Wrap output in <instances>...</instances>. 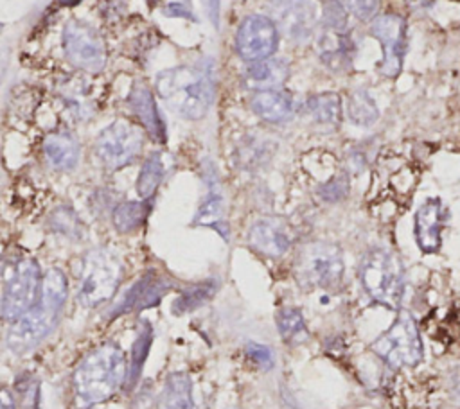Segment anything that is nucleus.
Wrapping results in <instances>:
<instances>
[{
  "instance_id": "1",
  "label": "nucleus",
  "mask_w": 460,
  "mask_h": 409,
  "mask_svg": "<svg viewBox=\"0 0 460 409\" xmlns=\"http://www.w3.org/2000/svg\"><path fill=\"white\" fill-rule=\"evenodd\" d=\"M126 380V355L115 343L90 352L74 373V391L83 405L104 402Z\"/></svg>"
},
{
  "instance_id": "2",
  "label": "nucleus",
  "mask_w": 460,
  "mask_h": 409,
  "mask_svg": "<svg viewBox=\"0 0 460 409\" xmlns=\"http://www.w3.org/2000/svg\"><path fill=\"white\" fill-rule=\"evenodd\" d=\"M158 95L180 117L198 120L205 117L214 99V79L208 68L176 66L156 75Z\"/></svg>"
},
{
  "instance_id": "3",
  "label": "nucleus",
  "mask_w": 460,
  "mask_h": 409,
  "mask_svg": "<svg viewBox=\"0 0 460 409\" xmlns=\"http://www.w3.org/2000/svg\"><path fill=\"white\" fill-rule=\"evenodd\" d=\"M359 282L370 300L386 307L399 309L406 291V273L401 258L383 248L368 249L359 262Z\"/></svg>"
},
{
  "instance_id": "4",
  "label": "nucleus",
  "mask_w": 460,
  "mask_h": 409,
  "mask_svg": "<svg viewBox=\"0 0 460 409\" xmlns=\"http://www.w3.org/2000/svg\"><path fill=\"white\" fill-rule=\"evenodd\" d=\"M372 352L390 368H413L424 357V343L413 316L401 310L395 321L370 344Z\"/></svg>"
},
{
  "instance_id": "5",
  "label": "nucleus",
  "mask_w": 460,
  "mask_h": 409,
  "mask_svg": "<svg viewBox=\"0 0 460 409\" xmlns=\"http://www.w3.org/2000/svg\"><path fill=\"white\" fill-rule=\"evenodd\" d=\"M343 255L332 242H313L305 246L295 264V276L309 289H334L343 280Z\"/></svg>"
},
{
  "instance_id": "6",
  "label": "nucleus",
  "mask_w": 460,
  "mask_h": 409,
  "mask_svg": "<svg viewBox=\"0 0 460 409\" xmlns=\"http://www.w3.org/2000/svg\"><path fill=\"white\" fill-rule=\"evenodd\" d=\"M122 267L115 253L108 249H93L84 257L83 274L79 283V303L83 307H97L99 303L108 301L119 283H120Z\"/></svg>"
},
{
  "instance_id": "7",
  "label": "nucleus",
  "mask_w": 460,
  "mask_h": 409,
  "mask_svg": "<svg viewBox=\"0 0 460 409\" xmlns=\"http://www.w3.org/2000/svg\"><path fill=\"white\" fill-rule=\"evenodd\" d=\"M2 280V316L5 319H16L27 312L38 298L41 280L40 267L32 258H18L4 267Z\"/></svg>"
},
{
  "instance_id": "8",
  "label": "nucleus",
  "mask_w": 460,
  "mask_h": 409,
  "mask_svg": "<svg viewBox=\"0 0 460 409\" xmlns=\"http://www.w3.org/2000/svg\"><path fill=\"white\" fill-rule=\"evenodd\" d=\"M63 305L38 296L34 305L14 319L7 332V346L13 353H27L38 346L58 325Z\"/></svg>"
},
{
  "instance_id": "9",
  "label": "nucleus",
  "mask_w": 460,
  "mask_h": 409,
  "mask_svg": "<svg viewBox=\"0 0 460 409\" xmlns=\"http://www.w3.org/2000/svg\"><path fill=\"white\" fill-rule=\"evenodd\" d=\"M144 135L133 124L117 120L104 127L95 140V154L101 163L111 170L129 165L140 152Z\"/></svg>"
},
{
  "instance_id": "10",
  "label": "nucleus",
  "mask_w": 460,
  "mask_h": 409,
  "mask_svg": "<svg viewBox=\"0 0 460 409\" xmlns=\"http://www.w3.org/2000/svg\"><path fill=\"white\" fill-rule=\"evenodd\" d=\"M65 56L72 66L84 72H99L104 66V43L99 32L79 22L72 20L63 30Z\"/></svg>"
},
{
  "instance_id": "11",
  "label": "nucleus",
  "mask_w": 460,
  "mask_h": 409,
  "mask_svg": "<svg viewBox=\"0 0 460 409\" xmlns=\"http://www.w3.org/2000/svg\"><path fill=\"white\" fill-rule=\"evenodd\" d=\"M279 47V29L270 16L250 14L235 32V48L241 59L253 63L271 57Z\"/></svg>"
},
{
  "instance_id": "12",
  "label": "nucleus",
  "mask_w": 460,
  "mask_h": 409,
  "mask_svg": "<svg viewBox=\"0 0 460 409\" xmlns=\"http://www.w3.org/2000/svg\"><path fill=\"white\" fill-rule=\"evenodd\" d=\"M370 34L379 41L385 54L377 72L385 77H397L406 54V22L399 14H381L370 25Z\"/></svg>"
},
{
  "instance_id": "13",
  "label": "nucleus",
  "mask_w": 460,
  "mask_h": 409,
  "mask_svg": "<svg viewBox=\"0 0 460 409\" xmlns=\"http://www.w3.org/2000/svg\"><path fill=\"white\" fill-rule=\"evenodd\" d=\"M270 9L277 29L296 43H302L311 38L316 22L318 11L313 0H270Z\"/></svg>"
},
{
  "instance_id": "14",
  "label": "nucleus",
  "mask_w": 460,
  "mask_h": 409,
  "mask_svg": "<svg viewBox=\"0 0 460 409\" xmlns=\"http://www.w3.org/2000/svg\"><path fill=\"white\" fill-rule=\"evenodd\" d=\"M171 287L172 285L167 278H164L156 271H147L111 307L110 318H117L120 314L133 312V310L151 309L160 303V300L171 291Z\"/></svg>"
},
{
  "instance_id": "15",
  "label": "nucleus",
  "mask_w": 460,
  "mask_h": 409,
  "mask_svg": "<svg viewBox=\"0 0 460 409\" xmlns=\"http://www.w3.org/2000/svg\"><path fill=\"white\" fill-rule=\"evenodd\" d=\"M248 244L253 251L264 257H282L293 244V235L288 222L280 217H262L248 230Z\"/></svg>"
},
{
  "instance_id": "16",
  "label": "nucleus",
  "mask_w": 460,
  "mask_h": 409,
  "mask_svg": "<svg viewBox=\"0 0 460 409\" xmlns=\"http://www.w3.org/2000/svg\"><path fill=\"white\" fill-rule=\"evenodd\" d=\"M446 208L438 197L426 199L415 213V242L422 253H437L442 244V230L446 226Z\"/></svg>"
},
{
  "instance_id": "17",
  "label": "nucleus",
  "mask_w": 460,
  "mask_h": 409,
  "mask_svg": "<svg viewBox=\"0 0 460 409\" xmlns=\"http://www.w3.org/2000/svg\"><path fill=\"white\" fill-rule=\"evenodd\" d=\"M320 61L334 74H343L354 61V41L345 30L323 29L316 39Z\"/></svg>"
},
{
  "instance_id": "18",
  "label": "nucleus",
  "mask_w": 460,
  "mask_h": 409,
  "mask_svg": "<svg viewBox=\"0 0 460 409\" xmlns=\"http://www.w3.org/2000/svg\"><path fill=\"white\" fill-rule=\"evenodd\" d=\"M128 106L133 111V115L138 117V120L146 127L147 135L155 142L164 144L165 142V124L160 117V111L156 108L151 90L142 83H135L128 95Z\"/></svg>"
},
{
  "instance_id": "19",
  "label": "nucleus",
  "mask_w": 460,
  "mask_h": 409,
  "mask_svg": "<svg viewBox=\"0 0 460 409\" xmlns=\"http://www.w3.org/2000/svg\"><path fill=\"white\" fill-rule=\"evenodd\" d=\"M289 75V66L284 59L266 57L253 61L244 70V84L255 91L277 90L280 88Z\"/></svg>"
},
{
  "instance_id": "20",
  "label": "nucleus",
  "mask_w": 460,
  "mask_h": 409,
  "mask_svg": "<svg viewBox=\"0 0 460 409\" xmlns=\"http://www.w3.org/2000/svg\"><path fill=\"white\" fill-rule=\"evenodd\" d=\"M43 152L47 161L58 170H72L79 163L81 147L74 135L70 133H54L49 135L43 142Z\"/></svg>"
},
{
  "instance_id": "21",
  "label": "nucleus",
  "mask_w": 460,
  "mask_h": 409,
  "mask_svg": "<svg viewBox=\"0 0 460 409\" xmlns=\"http://www.w3.org/2000/svg\"><path fill=\"white\" fill-rule=\"evenodd\" d=\"M250 108L262 120L279 124V122H284L286 118H289V115L293 111V102L280 90H264V91H257L252 97Z\"/></svg>"
},
{
  "instance_id": "22",
  "label": "nucleus",
  "mask_w": 460,
  "mask_h": 409,
  "mask_svg": "<svg viewBox=\"0 0 460 409\" xmlns=\"http://www.w3.org/2000/svg\"><path fill=\"white\" fill-rule=\"evenodd\" d=\"M158 409H196L192 380L187 373L174 371L167 375L158 398Z\"/></svg>"
},
{
  "instance_id": "23",
  "label": "nucleus",
  "mask_w": 460,
  "mask_h": 409,
  "mask_svg": "<svg viewBox=\"0 0 460 409\" xmlns=\"http://www.w3.org/2000/svg\"><path fill=\"white\" fill-rule=\"evenodd\" d=\"M277 330L282 337V341L289 346H298L304 344L309 339V330L304 321V316L298 309L295 307H282L277 316Z\"/></svg>"
},
{
  "instance_id": "24",
  "label": "nucleus",
  "mask_w": 460,
  "mask_h": 409,
  "mask_svg": "<svg viewBox=\"0 0 460 409\" xmlns=\"http://www.w3.org/2000/svg\"><path fill=\"white\" fill-rule=\"evenodd\" d=\"M151 343H153V328H151L149 321H142L140 332L137 335V341L133 343L131 355H129V368L126 371V380H124L126 389H131L138 382L144 362L147 359V352L151 348Z\"/></svg>"
},
{
  "instance_id": "25",
  "label": "nucleus",
  "mask_w": 460,
  "mask_h": 409,
  "mask_svg": "<svg viewBox=\"0 0 460 409\" xmlns=\"http://www.w3.org/2000/svg\"><path fill=\"white\" fill-rule=\"evenodd\" d=\"M149 212H151V203L147 199L120 203L113 210V226L120 233H129L146 222Z\"/></svg>"
},
{
  "instance_id": "26",
  "label": "nucleus",
  "mask_w": 460,
  "mask_h": 409,
  "mask_svg": "<svg viewBox=\"0 0 460 409\" xmlns=\"http://www.w3.org/2000/svg\"><path fill=\"white\" fill-rule=\"evenodd\" d=\"M165 169L167 167L162 152H153L146 158L137 179V192L142 199H149L156 192L165 176Z\"/></svg>"
},
{
  "instance_id": "27",
  "label": "nucleus",
  "mask_w": 460,
  "mask_h": 409,
  "mask_svg": "<svg viewBox=\"0 0 460 409\" xmlns=\"http://www.w3.org/2000/svg\"><path fill=\"white\" fill-rule=\"evenodd\" d=\"M307 111L322 126H336L341 118V100L338 93L325 91L307 100Z\"/></svg>"
},
{
  "instance_id": "28",
  "label": "nucleus",
  "mask_w": 460,
  "mask_h": 409,
  "mask_svg": "<svg viewBox=\"0 0 460 409\" xmlns=\"http://www.w3.org/2000/svg\"><path fill=\"white\" fill-rule=\"evenodd\" d=\"M223 213H225V204H223L221 194L216 190H210L205 201L199 204L192 222L198 226H210L217 230L225 239H228V230L223 221Z\"/></svg>"
},
{
  "instance_id": "29",
  "label": "nucleus",
  "mask_w": 460,
  "mask_h": 409,
  "mask_svg": "<svg viewBox=\"0 0 460 409\" xmlns=\"http://www.w3.org/2000/svg\"><path fill=\"white\" fill-rule=\"evenodd\" d=\"M347 115L352 124H356L359 127H368L377 120L379 109H377L376 100L372 99V95L367 90H354L349 97Z\"/></svg>"
},
{
  "instance_id": "30",
  "label": "nucleus",
  "mask_w": 460,
  "mask_h": 409,
  "mask_svg": "<svg viewBox=\"0 0 460 409\" xmlns=\"http://www.w3.org/2000/svg\"><path fill=\"white\" fill-rule=\"evenodd\" d=\"M216 291H217V283L212 282V280H207V282L190 285L189 289H185V291L176 298V301L172 303V312H174V314H185V312L196 310L198 307H201L203 303H207V301L214 296Z\"/></svg>"
},
{
  "instance_id": "31",
  "label": "nucleus",
  "mask_w": 460,
  "mask_h": 409,
  "mask_svg": "<svg viewBox=\"0 0 460 409\" xmlns=\"http://www.w3.org/2000/svg\"><path fill=\"white\" fill-rule=\"evenodd\" d=\"M322 23L323 29L345 30L347 29V11L338 0H322Z\"/></svg>"
},
{
  "instance_id": "32",
  "label": "nucleus",
  "mask_w": 460,
  "mask_h": 409,
  "mask_svg": "<svg viewBox=\"0 0 460 409\" xmlns=\"http://www.w3.org/2000/svg\"><path fill=\"white\" fill-rule=\"evenodd\" d=\"M318 194L323 201L334 203V201H341L347 194H349V178L347 174H336L332 176L329 181H325L320 188Z\"/></svg>"
},
{
  "instance_id": "33",
  "label": "nucleus",
  "mask_w": 460,
  "mask_h": 409,
  "mask_svg": "<svg viewBox=\"0 0 460 409\" xmlns=\"http://www.w3.org/2000/svg\"><path fill=\"white\" fill-rule=\"evenodd\" d=\"M246 357L261 370H271L275 366V357L270 346L261 344V343H248L244 348Z\"/></svg>"
},
{
  "instance_id": "34",
  "label": "nucleus",
  "mask_w": 460,
  "mask_h": 409,
  "mask_svg": "<svg viewBox=\"0 0 460 409\" xmlns=\"http://www.w3.org/2000/svg\"><path fill=\"white\" fill-rule=\"evenodd\" d=\"M347 9L359 20V22H370L379 7V0H343Z\"/></svg>"
},
{
  "instance_id": "35",
  "label": "nucleus",
  "mask_w": 460,
  "mask_h": 409,
  "mask_svg": "<svg viewBox=\"0 0 460 409\" xmlns=\"http://www.w3.org/2000/svg\"><path fill=\"white\" fill-rule=\"evenodd\" d=\"M16 393L20 396V407L22 409H38V395H40L38 382L27 379L25 382L18 384Z\"/></svg>"
},
{
  "instance_id": "36",
  "label": "nucleus",
  "mask_w": 460,
  "mask_h": 409,
  "mask_svg": "<svg viewBox=\"0 0 460 409\" xmlns=\"http://www.w3.org/2000/svg\"><path fill=\"white\" fill-rule=\"evenodd\" d=\"M52 224H54V228H56L58 231H63V233H66V235H75V233L79 231V221H77V217L74 215V212L65 210V208L54 212V222H52Z\"/></svg>"
},
{
  "instance_id": "37",
  "label": "nucleus",
  "mask_w": 460,
  "mask_h": 409,
  "mask_svg": "<svg viewBox=\"0 0 460 409\" xmlns=\"http://www.w3.org/2000/svg\"><path fill=\"white\" fill-rule=\"evenodd\" d=\"M203 7H205L207 16L210 18V22L217 27V20H219V0H203Z\"/></svg>"
},
{
  "instance_id": "38",
  "label": "nucleus",
  "mask_w": 460,
  "mask_h": 409,
  "mask_svg": "<svg viewBox=\"0 0 460 409\" xmlns=\"http://www.w3.org/2000/svg\"><path fill=\"white\" fill-rule=\"evenodd\" d=\"M164 14L167 16H181V18H192L189 14V11L181 5V4H169L165 9H164Z\"/></svg>"
},
{
  "instance_id": "39",
  "label": "nucleus",
  "mask_w": 460,
  "mask_h": 409,
  "mask_svg": "<svg viewBox=\"0 0 460 409\" xmlns=\"http://www.w3.org/2000/svg\"><path fill=\"white\" fill-rule=\"evenodd\" d=\"M0 409H14V400L4 387H0Z\"/></svg>"
},
{
  "instance_id": "40",
  "label": "nucleus",
  "mask_w": 460,
  "mask_h": 409,
  "mask_svg": "<svg viewBox=\"0 0 460 409\" xmlns=\"http://www.w3.org/2000/svg\"><path fill=\"white\" fill-rule=\"evenodd\" d=\"M451 396L460 404V370L451 379Z\"/></svg>"
},
{
  "instance_id": "41",
  "label": "nucleus",
  "mask_w": 460,
  "mask_h": 409,
  "mask_svg": "<svg viewBox=\"0 0 460 409\" xmlns=\"http://www.w3.org/2000/svg\"><path fill=\"white\" fill-rule=\"evenodd\" d=\"M431 2H433V0H408V4H410L411 7H415V9H424V7H428Z\"/></svg>"
},
{
  "instance_id": "42",
  "label": "nucleus",
  "mask_w": 460,
  "mask_h": 409,
  "mask_svg": "<svg viewBox=\"0 0 460 409\" xmlns=\"http://www.w3.org/2000/svg\"><path fill=\"white\" fill-rule=\"evenodd\" d=\"M81 0H59V4L63 5H77Z\"/></svg>"
},
{
  "instance_id": "43",
  "label": "nucleus",
  "mask_w": 460,
  "mask_h": 409,
  "mask_svg": "<svg viewBox=\"0 0 460 409\" xmlns=\"http://www.w3.org/2000/svg\"><path fill=\"white\" fill-rule=\"evenodd\" d=\"M151 2H156V0H151Z\"/></svg>"
}]
</instances>
